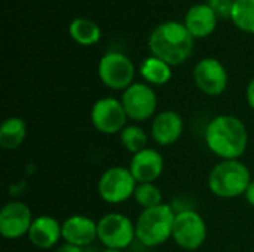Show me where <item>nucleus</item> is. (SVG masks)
Masks as SVG:
<instances>
[{"instance_id": "obj_11", "label": "nucleus", "mask_w": 254, "mask_h": 252, "mask_svg": "<svg viewBox=\"0 0 254 252\" xmlns=\"http://www.w3.org/2000/svg\"><path fill=\"white\" fill-rule=\"evenodd\" d=\"M33 220L31 209L27 203L12 201L0 211V235L9 241L19 239L28 235Z\"/></svg>"}, {"instance_id": "obj_17", "label": "nucleus", "mask_w": 254, "mask_h": 252, "mask_svg": "<svg viewBox=\"0 0 254 252\" xmlns=\"http://www.w3.org/2000/svg\"><path fill=\"white\" fill-rule=\"evenodd\" d=\"M217 16L207 3L192 6L186 16L185 25L193 37H207L210 36L217 25Z\"/></svg>"}, {"instance_id": "obj_19", "label": "nucleus", "mask_w": 254, "mask_h": 252, "mask_svg": "<svg viewBox=\"0 0 254 252\" xmlns=\"http://www.w3.org/2000/svg\"><path fill=\"white\" fill-rule=\"evenodd\" d=\"M140 74L147 83L155 86H162L170 82L173 73H171V65L152 55L141 62Z\"/></svg>"}, {"instance_id": "obj_7", "label": "nucleus", "mask_w": 254, "mask_h": 252, "mask_svg": "<svg viewBox=\"0 0 254 252\" xmlns=\"http://www.w3.org/2000/svg\"><path fill=\"white\" fill-rule=\"evenodd\" d=\"M207 239V224L204 218L192 209L176 214L173 241L185 251H196Z\"/></svg>"}, {"instance_id": "obj_21", "label": "nucleus", "mask_w": 254, "mask_h": 252, "mask_svg": "<svg viewBox=\"0 0 254 252\" xmlns=\"http://www.w3.org/2000/svg\"><path fill=\"white\" fill-rule=\"evenodd\" d=\"M119 140L122 147L129 151L131 154H135L141 150H144L147 147V141L149 137L146 134V131L138 126V125H127L122 132L119 134Z\"/></svg>"}, {"instance_id": "obj_28", "label": "nucleus", "mask_w": 254, "mask_h": 252, "mask_svg": "<svg viewBox=\"0 0 254 252\" xmlns=\"http://www.w3.org/2000/svg\"><path fill=\"white\" fill-rule=\"evenodd\" d=\"M103 252H124V251H118V250H104Z\"/></svg>"}, {"instance_id": "obj_24", "label": "nucleus", "mask_w": 254, "mask_h": 252, "mask_svg": "<svg viewBox=\"0 0 254 252\" xmlns=\"http://www.w3.org/2000/svg\"><path fill=\"white\" fill-rule=\"evenodd\" d=\"M235 0H208L207 4L213 9L217 18L220 19H231L234 10Z\"/></svg>"}, {"instance_id": "obj_25", "label": "nucleus", "mask_w": 254, "mask_h": 252, "mask_svg": "<svg viewBox=\"0 0 254 252\" xmlns=\"http://www.w3.org/2000/svg\"><path fill=\"white\" fill-rule=\"evenodd\" d=\"M246 98H247V102L249 105L254 110V77L250 80V83L247 85V89H246Z\"/></svg>"}, {"instance_id": "obj_14", "label": "nucleus", "mask_w": 254, "mask_h": 252, "mask_svg": "<svg viewBox=\"0 0 254 252\" xmlns=\"http://www.w3.org/2000/svg\"><path fill=\"white\" fill-rule=\"evenodd\" d=\"M98 239V224L88 215H71L63 221V241L85 248Z\"/></svg>"}, {"instance_id": "obj_4", "label": "nucleus", "mask_w": 254, "mask_h": 252, "mask_svg": "<svg viewBox=\"0 0 254 252\" xmlns=\"http://www.w3.org/2000/svg\"><path fill=\"white\" fill-rule=\"evenodd\" d=\"M176 214L167 203L143 209L135 221V238L147 248L165 244L168 239H173Z\"/></svg>"}, {"instance_id": "obj_26", "label": "nucleus", "mask_w": 254, "mask_h": 252, "mask_svg": "<svg viewBox=\"0 0 254 252\" xmlns=\"http://www.w3.org/2000/svg\"><path fill=\"white\" fill-rule=\"evenodd\" d=\"M55 252H83V248H80V247H76V245H71V244H67V242H64L63 245H60V247L57 248V251Z\"/></svg>"}, {"instance_id": "obj_2", "label": "nucleus", "mask_w": 254, "mask_h": 252, "mask_svg": "<svg viewBox=\"0 0 254 252\" xmlns=\"http://www.w3.org/2000/svg\"><path fill=\"white\" fill-rule=\"evenodd\" d=\"M193 36L185 24L167 21L159 24L149 36V49L153 56L168 65L183 64L193 50Z\"/></svg>"}, {"instance_id": "obj_27", "label": "nucleus", "mask_w": 254, "mask_h": 252, "mask_svg": "<svg viewBox=\"0 0 254 252\" xmlns=\"http://www.w3.org/2000/svg\"><path fill=\"white\" fill-rule=\"evenodd\" d=\"M244 196H246L247 202L250 203V206L254 208V180H252V183H250V186H249V189H247Z\"/></svg>"}, {"instance_id": "obj_15", "label": "nucleus", "mask_w": 254, "mask_h": 252, "mask_svg": "<svg viewBox=\"0 0 254 252\" xmlns=\"http://www.w3.org/2000/svg\"><path fill=\"white\" fill-rule=\"evenodd\" d=\"M185 131L183 117L174 110H165L153 117L150 135L153 141L162 147L176 144Z\"/></svg>"}, {"instance_id": "obj_13", "label": "nucleus", "mask_w": 254, "mask_h": 252, "mask_svg": "<svg viewBox=\"0 0 254 252\" xmlns=\"http://www.w3.org/2000/svg\"><path fill=\"white\" fill-rule=\"evenodd\" d=\"M128 168L138 184L155 183L162 175L164 157L158 150L146 147L144 150L132 154Z\"/></svg>"}, {"instance_id": "obj_20", "label": "nucleus", "mask_w": 254, "mask_h": 252, "mask_svg": "<svg viewBox=\"0 0 254 252\" xmlns=\"http://www.w3.org/2000/svg\"><path fill=\"white\" fill-rule=\"evenodd\" d=\"M68 31H70L71 39L82 46H92L101 37L100 27L88 18L73 19L68 27Z\"/></svg>"}, {"instance_id": "obj_18", "label": "nucleus", "mask_w": 254, "mask_h": 252, "mask_svg": "<svg viewBox=\"0 0 254 252\" xmlns=\"http://www.w3.org/2000/svg\"><path fill=\"white\" fill-rule=\"evenodd\" d=\"M27 137V123L22 117L10 116L0 126V147L4 150L18 149Z\"/></svg>"}, {"instance_id": "obj_23", "label": "nucleus", "mask_w": 254, "mask_h": 252, "mask_svg": "<svg viewBox=\"0 0 254 252\" xmlns=\"http://www.w3.org/2000/svg\"><path fill=\"white\" fill-rule=\"evenodd\" d=\"M134 201L143 209L155 208L158 205H162V192L155 183L137 184V189L134 193Z\"/></svg>"}, {"instance_id": "obj_12", "label": "nucleus", "mask_w": 254, "mask_h": 252, "mask_svg": "<svg viewBox=\"0 0 254 252\" xmlns=\"http://www.w3.org/2000/svg\"><path fill=\"white\" fill-rule=\"evenodd\" d=\"M193 80L202 94L217 97L226 91L228 71L219 59L204 58L193 68Z\"/></svg>"}, {"instance_id": "obj_6", "label": "nucleus", "mask_w": 254, "mask_h": 252, "mask_svg": "<svg viewBox=\"0 0 254 252\" xmlns=\"http://www.w3.org/2000/svg\"><path fill=\"white\" fill-rule=\"evenodd\" d=\"M98 241L106 250L124 251L135 239V224L121 212L103 215L98 221Z\"/></svg>"}, {"instance_id": "obj_5", "label": "nucleus", "mask_w": 254, "mask_h": 252, "mask_svg": "<svg viewBox=\"0 0 254 252\" xmlns=\"http://www.w3.org/2000/svg\"><path fill=\"white\" fill-rule=\"evenodd\" d=\"M137 181L131 174L129 168L125 166H112L103 172L98 180L97 190L100 198L106 203L119 205L134 198Z\"/></svg>"}, {"instance_id": "obj_10", "label": "nucleus", "mask_w": 254, "mask_h": 252, "mask_svg": "<svg viewBox=\"0 0 254 252\" xmlns=\"http://www.w3.org/2000/svg\"><path fill=\"white\" fill-rule=\"evenodd\" d=\"M121 102L129 120L144 122L155 116L158 97L152 86L146 83H132L124 91Z\"/></svg>"}, {"instance_id": "obj_16", "label": "nucleus", "mask_w": 254, "mask_h": 252, "mask_svg": "<svg viewBox=\"0 0 254 252\" xmlns=\"http://www.w3.org/2000/svg\"><path fill=\"white\" fill-rule=\"evenodd\" d=\"M27 236L33 247L51 250L63 239V223L51 215H39L33 220Z\"/></svg>"}, {"instance_id": "obj_9", "label": "nucleus", "mask_w": 254, "mask_h": 252, "mask_svg": "<svg viewBox=\"0 0 254 252\" xmlns=\"http://www.w3.org/2000/svg\"><path fill=\"white\" fill-rule=\"evenodd\" d=\"M127 120L128 116L121 100L112 97L100 98L91 108V123L98 132L104 135L121 134L127 126Z\"/></svg>"}, {"instance_id": "obj_8", "label": "nucleus", "mask_w": 254, "mask_h": 252, "mask_svg": "<svg viewBox=\"0 0 254 252\" xmlns=\"http://www.w3.org/2000/svg\"><path fill=\"white\" fill-rule=\"evenodd\" d=\"M134 64L121 52H107L98 62V76L104 86L113 91H125L134 80Z\"/></svg>"}, {"instance_id": "obj_1", "label": "nucleus", "mask_w": 254, "mask_h": 252, "mask_svg": "<svg viewBox=\"0 0 254 252\" xmlns=\"http://www.w3.org/2000/svg\"><path fill=\"white\" fill-rule=\"evenodd\" d=\"M208 150L222 160L240 159L249 146V132L244 122L232 114L213 117L204 132Z\"/></svg>"}, {"instance_id": "obj_22", "label": "nucleus", "mask_w": 254, "mask_h": 252, "mask_svg": "<svg viewBox=\"0 0 254 252\" xmlns=\"http://www.w3.org/2000/svg\"><path fill=\"white\" fill-rule=\"evenodd\" d=\"M231 19L240 30L254 34V0H235Z\"/></svg>"}, {"instance_id": "obj_3", "label": "nucleus", "mask_w": 254, "mask_h": 252, "mask_svg": "<svg viewBox=\"0 0 254 252\" xmlns=\"http://www.w3.org/2000/svg\"><path fill=\"white\" fill-rule=\"evenodd\" d=\"M252 183V172L240 159L219 162L208 175L210 192L222 199L244 196Z\"/></svg>"}]
</instances>
